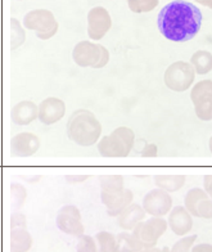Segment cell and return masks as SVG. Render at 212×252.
I'll use <instances>...</instances> for the list:
<instances>
[{
    "instance_id": "26",
    "label": "cell",
    "mask_w": 212,
    "mask_h": 252,
    "mask_svg": "<svg viewBox=\"0 0 212 252\" xmlns=\"http://www.w3.org/2000/svg\"><path fill=\"white\" fill-rule=\"evenodd\" d=\"M159 0H127V5L134 13L152 12L158 5Z\"/></svg>"
},
{
    "instance_id": "30",
    "label": "cell",
    "mask_w": 212,
    "mask_h": 252,
    "mask_svg": "<svg viewBox=\"0 0 212 252\" xmlns=\"http://www.w3.org/2000/svg\"><path fill=\"white\" fill-rule=\"evenodd\" d=\"M197 218L212 219V199L210 197L199 202L198 207H197Z\"/></svg>"
},
{
    "instance_id": "14",
    "label": "cell",
    "mask_w": 212,
    "mask_h": 252,
    "mask_svg": "<svg viewBox=\"0 0 212 252\" xmlns=\"http://www.w3.org/2000/svg\"><path fill=\"white\" fill-rule=\"evenodd\" d=\"M102 203L106 206L107 214L113 218H119V215L123 210L133 203L134 194L130 189L125 188L117 193H100Z\"/></svg>"
},
{
    "instance_id": "18",
    "label": "cell",
    "mask_w": 212,
    "mask_h": 252,
    "mask_svg": "<svg viewBox=\"0 0 212 252\" xmlns=\"http://www.w3.org/2000/svg\"><path fill=\"white\" fill-rule=\"evenodd\" d=\"M32 246V237L26 228H12L10 249L12 252H27Z\"/></svg>"
},
{
    "instance_id": "19",
    "label": "cell",
    "mask_w": 212,
    "mask_h": 252,
    "mask_svg": "<svg viewBox=\"0 0 212 252\" xmlns=\"http://www.w3.org/2000/svg\"><path fill=\"white\" fill-rule=\"evenodd\" d=\"M157 188L162 189L167 193L178 192L185 186V175H156L153 179Z\"/></svg>"
},
{
    "instance_id": "2",
    "label": "cell",
    "mask_w": 212,
    "mask_h": 252,
    "mask_svg": "<svg viewBox=\"0 0 212 252\" xmlns=\"http://www.w3.org/2000/svg\"><path fill=\"white\" fill-rule=\"evenodd\" d=\"M67 135L80 147L94 146L102 136V125L91 111L77 110L68 119Z\"/></svg>"
},
{
    "instance_id": "4",
    "label": "cell",
    "mask_w": 212,
    "mask_h": 252,
    "mask_svg": "<svg viewBox=\"0 0 212 252\" xmlns=\"http://www.w3.org/2000/svg\"><path fill=\"white\" fill-rule=\"evenodd\" d=\"M72 60L77 66L84 68H103L110 62V52L100 44H95L90 40H83L73 48Z\"/></svg>"
},
{
    "instance_id": "8",
    "label": "cell",
    "mask_w": 212,
    "mask_h": 252,
    "mask_svg": "<svg viewBox=\"0 0 212 252\" xmlns=\"http://www.w3.org/2000/svg\"><path fill=\"white\" fill-rule=\"evenodd\" d=\"M190 99L197 117L202 121L212 120V80H201L190 90Z\"/></svg>"
},
{
    "instance_id": "36",
    "label": "cell",
    "mask_w": 212,
    "mask_h": 252,
    "mask_svg": "<svg viewBox=\"0 0 212 252\" xmlns=\"http://www.w3.org/2000/svg\"><path fill=\"white\" fill-rule=\"evenodd\" d=\"M138 252H163L161 249H157V247H152V249H143Z\"/></svg>"
},
{
    "instance_id": "6",
    "label": "cell",
    "mask_w": 212,
    "mask_h": 252,
    "mask_svg": "<svg viewBox=\"0 0 212 252\" xmlns=\"http://www.w3.org/2000/svg\"><path fill=\"white\" fill-rule=\"evenodd\" d=\"M24 27L35 31L39 39L48 40L56 35L60 25L50 10L33 9L24 17Z\"/></svg>"
},
{
    "instance_id": "20",
    "label": "cell",
    "mask_w": 212,
    "mask_h": 252,
    "mask_svg": "<svg viewBox=\"0 0 212 252\" xmlns=\"http://www.w3.org/2000/svg\"><path fill=\"white\" fill-rule=\"evenodd\" d=\"M189 63L196 75H207L212 70V54L209 50H197Z\"/></svg>"
},
{
    "instance_id": "13",
    "label": "cell",
    "mask_w": 212,
    "mask_h": 252,
    "mask_svg": "<svg viewBox=\"0 0 212 252\" xmlns=\"http://www.w3.org/2000/svg\"><path fill=\"white\" fill-rule=\"evenodd\" d=\"M39 148L40 139L35 134L29 131L17 134L10 139V152L17 157H31L39 151Z\"/></svg>"
},
{
    "instance_id": "11",
    "label": "cell",
    "mask_w": 212,
    "mask_h": 252,
    "mask_svg": "<svg viewBox=\"0 0 212 252\" xmlns=\"http://www.w3.org/2000/svg\"><path fill=\"white\" fill-rule=\"evenodd\" d=\"M112 27V18L106 8L94 7L88 13V35L91 40L98 41L106 36Z\"/></svg>"
},
{
    "instance_id": "33",
    "label": "cell",
    "mask_w": 212,
    "mask_h": 252,
    "mask_svg": "<svg viewBox=\"0 0 212 252\" xmlns=\"http://www.w3.org/2000/svg\"><path fill=\"white\" fill-rule=\"evenodd\" d=\"M203 190L212 199V175H206L203 178Z\"/></svg>"
},
{
    "instance_id": "21",
    "label": "cell",
    "mask_w": 212,
    "mask_h": 252,
    "mask_svg": "<svg viewBox=\"0 0 212 252\" xmlns=\"http://www.w3.org/2000/svg\"><path fill=\"white\" fill-rule=\"evenodd\" d=\"M143 249V245L133 236V233L121 232L116 236V249L113 252H138Z\"/></svg>"
},
{
    "instance_id": "1",
    "label": "cell",
    "mask_w": 212,
    "mask_h": 252,
    "mask_svg": "<svg viewBox=\"0 0 212 252\" xmlns=\"http://www.w3.org/2000/svg\"><path fill=\"white\" fill-rule=\"evenodd\" d=\"M157 26L162 36L170 41L185 43L198 35L202 26V12L193 3L174 0L161 9Z\"/></svg>"
},
{
    "instance_id": "25",
    "label": "cell",
    "mask_w": 212,
    "mask_h": 252,
    "mask_svg": "<svg viewBox=\"0 0 212 252\" xmlns=\"http://www.w3.org/2000/svg\"><path fill=\"white\" fill-rule=\"evenodd\" d=\"M98 252H113L116 249V237L110 232H99L95 234Z\"/></svg>"
},
{
    "instance_id": "40",
    "label": "cell",
    "mask_w": 212,
    "mask_h": 252,
    "mask_svg": "<svg viewBox=\"0 0 212 252\" xmlns=\"http://www.w3.org/2000/svg\"><path fill=\"white\" fill-rule=\"evenodd\" d=\"M20 1H21V0H20Z\"/></svg>"
},
{
    "instance_id": "23",
    "label": "cell",
    "mask_w": 212,
    "mask_h": 252,
    "mask_svg": "<svg viewBox=\"0 0 212 252\" xmlns=\"http://www.w3.org/2000/svg\"><path fill=\"white\" fill-rule=\"evenodd\" d=\"M102 193H117L125 189V179L121 175H103L99 178Z\"/></svg>"
},
{
    "instance_id": "28",
    "label": "cell",
    "mask_w": 212,
    "mask_h": 252,
    "mask_svg": "<svg viewBox=\"0 0 212 252\" xmlns=\"http://www.w3.org/2000/svg\"><path fill=\"white\" fill-rule=\"evenodd\" d=\"M77 252H98V247H96L95 239L91 236L84 234V236L79 237V242L76 246Z\"/></svg>"
},
{
    "instance_id": "16",
    "label": "cell",
    "mask_w": 212,
    "mask_h": 252,
    "mask_svg": "<svg viewBox=\"0 0 212 252\" xmlns=\"http://www.w3.org/2000/svg\"><path fill=\"white\" fill-rule=\"evenodd\" d=\"M37 119V106L31 100L18 102L10 110V120L18 126L30 125Z\"/></svg>"
},
{
    "instance_id": "34",
    "label": "cell",
    "mask_w": 212,
    "mask_h": 252,
    "mask_svg": "<svg viewBox=\"0 0 212 252\" xmlns=\"http://www.w3.org/2000/svg\"><path fill=\"white\" fill-rule=\"evenodd\" d=\"M190 252H212V245L210 243H198L192 247Z\"/></svg>"
},
{
    "instance_id": "39",
    "label": "cell",
    "mask_w": 212,
    "mask_h": 252,
    "mask_svg": "<svg viewBox=\"0 0 212 252\" xmlns=\"http://www.w3.org/2000/svg\"><path fill=\"white\" fill-rule=\"evenodd\" d=\"M196 1H197V3H199V4H202V5H205L207 0H196Z\"/></svg>"
},
{
    "instance_id": "37",
    "label": "cell",
    "mask_w": 212,
    "mask_h": 252,
    "mask_svg": "<svg viewBox=\"0 0 212 252\" xmlns=\"http://www.w3.org/2000/svg\"><path fill=\"white\" fill-rule=\"evenodd\" d=\"M205 7L211 8V9H212V0H207V1H206V4H205Z\"/></svg>"
},
{
    "instance_id": "3",
    "label": "cell",
    "mask_w": 212,
    "mask_h": 252,
    "mask_svg": "<svg viewBox=\"0 0 212 252\" xmlns=\"http://www.w3.org/2000/svg\"><path fill=\"white\" fill-rule=\"evenodd\" d=\"M135 143V133L130 127L120 126L110 135L102 136L98 142V152L104 158H125Z\"/></svg>"
},
{
    "instance_id": "22",
    "label": "cell",
    "mask_w": 212,
    "mask_h": 252,
    "mask_svg": "<svg viewBox=\"0 0 212 252\" xmlns=\"http://www.w3.org/2000/svg\"><path fill=\"white\" fill-rule=\"evenodd\" d=\"M206 198H209V196L202 188H192L185 194V198H184V205L185 206L184 207L190 215L197 218V207H198L199 202Z\"/></svg>"
},
{
    "instance_id": "29",
    "label": "cell",
    "mask_w": 212,
    "mask_h": 252,
    "mask_svg": "<svg viewBox=\"0 0 212 252\" xmlns=\"http://www.w3.org/2000/svg\"><path fill=\"white\" fill-rule=\"evenodd\" d=\"M10 193H12V197H13L14 199V205H16L17 209H20L21 206L25 203V201H26V189H25V187L22 186V184L13 183V184L10 186Z\"/></svg>"
},
{
    "instance_id": "9",
    "label": "cell",
    "mask_w": 212,
    "mask_h": 252,
    "mask_svg": "<svg viewBox=\"0 0 212 252\" xmlns=\"http://www.w3.org/2000/svg\"><path fill=\"white\" fill-rule=\"evenodd\" d=\"M57 226L61 232L68 236L81 237L84 236V224L81 220V213L76 206L66 205L61 207L57 214Z\"/></svg>"
},
{
    "instance_id": "17",
    "label": "cell",
    "mask_w": 212,
    "mask_h": 252,
    "mask_svg": "<svg viewBox=\"0 0 212 252\" xmlns=\"http://www.w3.org/2000/svg\"><path fill=\"white\" fill-rule=\"evenodd\" d=\"M146 219V211L139 203H131L119 215V225L123 232L133 230L140 221Z\"/></svg>"
},
{
    "instance_id": "7",
    "label": "cell",
    "mask_w": 212,
    "mask_h": 252,
    "mask_svg": "<svg viewBox=\"0 0 212 252\" xmlns=\"http://www.w3.org/2000/svg\"><path fill=\"white\" fill-rule=\"evenodd\" d=\"M167 221L162 218H154L143 220L133 229V236L143 245L144 249L156 247L158 239L167 230Z\"/></svg>"
},
{
    "instance_id": "12",
    "label": "cell",
    "mask_w": 212,
    "mask_h": 252,
    "mask_svg": "<svg viewBox=\"0 0 212 252\" xmlns=\"http://www.w3.org/2000/svg\"><path fill=\"white\" fill-rule=\"evenodd\" d=\"M66 113V103L60 98L49 96L37 106V119L44 125H53L63 119Z\"/></svg>"
},
{
    "instance_id": "27",
    "label": "cell",
    "mask_w": 212,
    "mask_h": 252,
    "mask_svg": "<svg viewBox=\"0 0 212 252\" xmlns=\"http://www.w3.org/2000/svg\"><path fill=\"white\" fill-rule=\"evenodd\" d=\"M197 238H198L197 234L182 237V238L179 239L178 242L174 243V246L171 249H169V252H190L192 251L193 246L196 245Z\"/></svg>"
},
{
    "instance_id": "35",
    "label": "cell",
    "mask_w": 212,
    "mask_h": 252,
    "mask_svg": "<svg viewBox=\"0 0 212 252\" xmlns=\"http://www.w3.org/2000/svg\"><path fill=\"white\" fill-rule=\"evenodd\" d=\"M89 176L88 175H67L66 176V180L68 183H80V182H85Z\"/></svg>"
},
{
    "instance_id": "24",
    "label": "cell",
    "mask_w": 212,
    "mask_h": 252,
    "mask_svg": "<svg viewBox=\"0 0 212 252\" xmlns=\"http://www.w3.org/2000/svg\"><path fill=\"white\" fill-rule=\"evenodd\" d=\"M26 41V31L17 18H10V49L20 48Z\"/></svg>"
},
{
    "instance_id": "32",
    "label": "cell",
    "mask_w": 212,
    "mask_h": 252,
    "mask_svg": "<svg viewBox=\"0 0 212 252\" xmlns=\"http://www.w3.org/2000/svg\"><path fill=\"white\" fill-rule=\"evenodd\" d=\"M143 157H147V158H153V157H157V146L156 144H150L147 146L142 152Z\"/></svg>"
},
{
    "instance_id": "5",
    "label": "cell",
    "mask_w": 212,
    "mask_h": 252,
    "mask_svg": "<svg viewBox=\"0 0 212 252\" xmlns=\"http://www.w3.org/2000/svg\"><path fill=\"white\" fill-rule=\"evenodd\" d=\"M196 80V72L189 62L176 61L171 63L165 71L163 83L170 90L182 93L193 87Z\"/></svg>"
},
{
    "instance_id": "38",
    "label": "cell",
    "mask_w": 212,
    "mask_h": 252,
    "mask_svg": "<svg viewBox=\"0 0 212 252\" xmlns=\"http://www.w3.org/2000/svg\"><path fill=\"white\" fill-rule=\"evenodd\" d=\"M209 147H210V152L212 153V136L210 138V142H209Z\"/></svg>"
},
{
    "instance_id": "31",
    "label": "cell",
    "mask_w": 212,
    "mask_h": 252,
    "mask_svg": "<svg viewBox=\"0 0 212 252\" xmlns=\"http://www.w3.org/2000/svg\"><path fill=\"white\" fill-rule=\"evenodd\" d=\"M12 228H26V216L21 213H14L10 218Z\"/></svg>"
},
{
    "instance_id": "15",
    "label": "cell",
    "mask_w": 212,
    "mask_h": 252,
    "mask_svg": "<svg viewBox=\"0 0 212 252\" xmlns=\"http://www.w3.org/2000/svg\"><path fill=\"white\" fill-rule=\"evenodd\" d=\"M167 226L176 236L185 237L193 229V216L186 211L184 206H176L169 213Z\"/></svg>"
},
{
    "instance_id": "10",
    "label": "cell",
    "mask_w": 212,
    "mask_h": 252,
    "mask_svg": "<svg viewBox=\"0 0 212 252\" xmlns=\"http://www.w3.org/2000/svg\"><path fill=\"white\" fill-rule=\"evenodd\" d=\"M142 207L148 215L163 218L173 209V197L162 189H152L143 198Z\"/></svg>"
}]
</instances>
